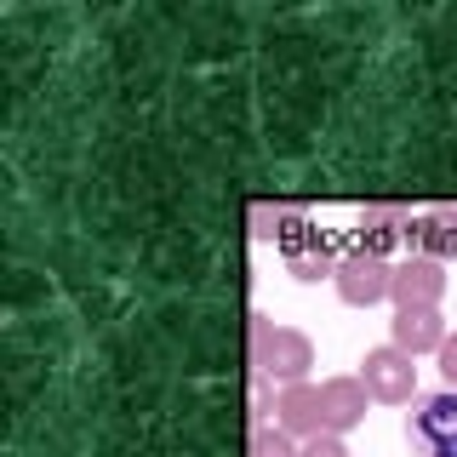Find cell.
Returning <instances> with one entry per match:
<instances>
[{
  "instance_id": "obj_1",
  "label": "cell",
  "mask_w": 457,
  "mask_h": 457,
  "mask_svg": "<svg viewBox=\"0 0 457 457\" xmlns=\"http://www.w3.org/2000/svg\"><path fill=\"white\" fill-rule=\"evenodd\" d=\"M406 446L411 457H457V389H435L411 400Z\"/></svg>"
},
{
  "instance_id": "obj_2",
  "label": "cell",
  "mask_w": 457,
  "mask_h": 457,
  "mask_svg": "<svg viewBox=\"0 0 457 457\" xmlns=\"http://www.w3.org/2000/svg\"><path fill=\"white\" fill-rule=\"evenodd\" d=\"M354 378L371 389V400H383V406H411L418 400V366H411L406 349H395V343H383V349H366V361Z\"/></svg>"
},
{
  "instance_id": "obj_3",
  "label": "cell",
  "mask_w": 457,
  "mask_h": 457,
  "mask_svg": "<svg viewBox=\"0 0 457 457\" xmlns=\"http://www.w3.org/2000/svg\"><path fill=\"white\" fill-rule=\"evenodd\" d=\"M280 257H286V275L292 280H303V286H314V280H332L337 275V263H343V252H337V240L326 235V228H314L309 218L292 228V235L280 240Z\"/></svg>"
},
{
  "instance_id": "obj_4",
  "label": "cell",
  "mask_w": 457,
  "mask_h": 457,
  "mask_svg": "<svg viewBox=\"0 0 457 457\" xmlns=\"http://www.w3.org/2000/svg\"><path fill=\"white\" fill-rule=\"evenodd\" d=\"M337 297L343 303H354V309H371V303H383L389 297V286H395V263L389 257H371V252H343V263H337Z\"/></svg>"
},
{
  "instance_id": "obj_5",
  "label": "cell",
  "mask_w": 457,
  "mask_h": 457,
  "mask_svg": "<svg viewBox=\"0 0 457 457\" xmlns=\"http://www.w3.org/2000/svg\"><path fill=\"white\" fill-rule=\"evenodd\" d=\"M446 297V263L411 252L406 263H395V286H389V303L395 309H440Z\"/></svg>"
},
{
  "instance_id": "obj_6",
  "label": "cell",
  "mask_w": 457,
  "mask_h": 457,
  "mask_svg": "<svg viewBox=\"0 0 457 457\" xmlns=\"http://www.w3.org/2000/svg\"><path fill=\"white\" fill-rule=\"evenodd\" d=\"M411 223L418 218L400 200H371V206H361V252L389 257L395 246H411Z\"/></svg>"
},
{
  "instance_id": "obj_7",
  "label": "cell",
  "mask_w": 457,
  "mask_h": 457,
  "mask_svg": "<svg viewBox=\"0 0 457 457\" xmlns=\"http://www.w3.org/2000/svg\"><path fill=\"white\" fill-rule=\"evenodd\" d=\"M446 320H440V309H395V320H389V343L395 349H406L411 361L418 354H440L446 349Z\"/></svg>"
},
{
  "instance_id": "obj_8",
  "label": "cell",
  "mask_w": 457,
  "mask_h": 457,
  "mask_svg": "<svg viewBox=\"0 0 457 457\" xmlns=\"http://www.w3.org/2000/svg\"><path fill=\"white\" fill-rule=\"evenodd\" d=\"M309 366H314V343L309 332H297V326H280L275 332V349H269V361L257 378L280 383V389H292V383H309Z\"/></svg>"
},
{
  "instance_id": "obj_9",
  "label": "cell",
  "mask_w": 457,
  "mask_h": 457,
  "mask_svg": "<svg viewBox=\"0 0 457 457\" xmlns=\"http://www.w3.org/2000/svg\"><path fill=\"white\" fill-rule=\"evenodd\" d=\"M320 406H326V435H349V428L366 423L371 389L361 378H326L320 383Z\"/></svg>"
},
{
  "instance_id": "obj_10",
  "label": "cell",
  "mask_w": 457,
  "mask_h": 457,
  "mask_svg": "<svg viewBox=\"0 0 457 457\" xmlns=\"http://www.w3.org/2000/svg\"><path fill=\"white\" fill-rule=\"evenodd\" d=\"M275 423L286 435H326V406H320V389L314 383H292V389H280V406H275Z\"/></svg>"
},
{
  "instance_id": "obj_11",
  "label": "cell",
  "mask_w": 457,
  "mask_h": 457,
  "mask_svg": "<svg viewBox=\"0 0 457 457\" xmlns=\"http://www.w3.org/2000/svg\"><path fill=\"white\" fill-rule=\"evenodd\" d=\"M411 252L435 257V263H457V206H435L411 223Z\"/></svg>"
},
{
  "instance_id": "obj_12",
  "label": "cell",
  "mask_w": 457,
  "mask_h": 457,
  "mask_svg": "<svg viewBox=\"0 0 457 457\" xmlns=\"http://www.w3.org/2000/svg\"><path fill=\"white\" fill-rule=\"evenodd\" d=\"M303 218H309L303 206H280V200H252V212H246L252 240H275V246H280V240L292 235V228L303 223Z\"/></svg>"
},
{
  "instance_id": "obj_13",
  "label": "cell",
  "mask_w": 457,
  "mask_h": 457,
  "mask_svg": "<svg viewBox=\"0 0 457 457\" xmlns=\"http://www.w3.org/2000/svg\"><path fill=\"white\" fill-rule=\"evenodd\" d=\"M275 332H280V326L269 320L263 309H252V314H246V366H252V378H257V371H263L269 349H275Z\"/></svg>"
},
{
  "instance_id": "obj_14",
  "label": "cell",
  "mask_w": 457,
  "mask_h": 457,
  "mask_svg": "<svg viewBox=\"0 0 457 457\" xmlns=\"http://www.w3.org/2000/svg\"><path fill=\"white\" fill-rule=\"evenodd\" d=\"M252 457H297V446L280 423H263V428H252Z\"/></svg>"
},
{
  "instance_id": "obj_15",
  "label": "cell",
  "mask_w": 457,
  "mask_h": 457,
  "mask_svg": "<svg viewBox=\"0 0 457 457\" xmlns=\"http://www.w3.org/2000/svg\"><path fill=\"white\" fill-rule=\"evenodd\" d=\"M275 406H280V395H269V378H252V395H246V418H252V428H263Z\"/></svg>"
},
{
  "instance_id": "obj_16",
  "label": "cell",
  "mask_w": 457,
  "mask_h": 457,
  "mask_svg": "<svg viewBox=\"0 0 457 457\" xmlns=\"http://www.w3.org/2000/svg\"><path fill=\"white\" fill-rule=\"evenodd\" d=\"M297 457H349V446H343V435H314L297 446Z\"/></svg>"
},
{
  "instance_id": "obj_17",
  "label": "cell",
  "mask_w": 457,
  "mask_h": 457,
  "mask_svg": "<svg viewBox=\"0 0 457 457\" xmlns=\"http://www.w3.org/2000/svg\"><path fill=\"white\" fill-rule=\"evenodd\" d=\"M435 361H440V378H446V389H457V332L446 337V349H440Z\"/></svg>"
}]
</instances>
